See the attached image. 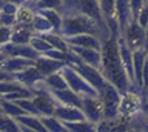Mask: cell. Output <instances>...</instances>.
Here are the masks:
<instances>
[{"label": "cell", "instance_id": "cell-44", "mask_svg": "<svg viewBox=\"0 0 148 132\" xmlns=\"http://www.w3.org/2000/svg\"><path fill=\"white\" fill-rule=\"evenodd\" d=\"M145 3H147V5H148V0H145Z\"/></svg>", "mask_w": 148, "mask_h": 132}, {"label": "cell", "instance_id": "cell-16", "mask_svg": "<svg viewBox=\"0 0 148 132\" xmlns=\"http://www.w3.org/2000/svg\"><path fill=\"white\" fill-rule=\"evenodd\" d=\"M17 123L20 125L22 132H46L43 123H42L39 115H32V114H23V115H18Z\"/></svg>", "mask_w": 148, "mask_h": 132}, {"label": "cell", "instance_id": "cell-21", "mask_svg": "<svg viewBox=\"0 0 148 132\" xmlns=\"http://www.w3.org/2000/svg\"><path fill=\"white\" fill-rule=\"evenodd\" d=\"M36 12L42 14L51 25H53L54 32L60 34V28H62V14H60V11L49 9V8H40V9H36Z\"/></svg>", "mask_w": 148, "mask_h": 132}, {"label": "cell", "instance_id": "cell-32", "mask_svg": "<svg viewBox=\"0 0 148 132\" xmlns=\"http://www.w3.org/2000/svg\"><path fill=\"white\" fill-rule=\"evenodd\" d=\"M40 8H49V9H60L62 8V0H39L36 3L34 9H40Z\"/></svg>", "mask_w": 148, "mask_h": 132}, {"label": "cell", "instance_id": "cell-30", "mask_svg": "<svg viewBox=\"0 0 148 132\" xmlns=\"http://www.w3.org/2000/svg\"><path fill=\"white\" fill-rule=\"evenodd\" d=\"M29 45H31V46L34 48L39 54H43L45 51H48V49L53 48L43 37H40L39 34H34V35H32V39L29 40Z\"/></svg>", "mask_w": 148, "mask_h": 132}, {"label": "cell", "instance_id": "cell-28", "mask_svg": "<svg viewBox=\"0 0 148 132\" xmlns=\"http://www.w3.org/2000/svg\"><path fill=\"white\" fill-rule=\"evenodd\" d=\"M20 129V125L17 123V120L14 117H9L6 114H0V132H18Z\"/></svg>", "mask_w": 148, "mask_h": 132}, {"label": "cell", "instance_id": "cell-41", "mask_svg": "<svg viewBox=\"0 0 148 132\" xmlns=\"http://www.w3.org/2000/svg\"><path fill=\"white\" fill-rule=\"evenodd\" d=\"M145 49H148V25H147V28H145V46H143Z\"/></svg>", "mask_w": 148, "mask_h": 132}, {"label": "cell", "instance_id": "cell-7", "mask_svg": "<svg viewBox=\"0 0 148 132\" xmlns=\"http://www.w3.org/2000/svg\"><path fill=\"white\" fill-rule=\"evenodd\" d=\"M120 35L125 39V42H127L131 51L145 46V28L139 25L136 19H133L130 22L128 26L125 28V31Z\"/></svg>", "mask_w": 148, "mask_h": 132}, {"label": "cell", "instance_id": "cell-17", "mask_svg": "<svg viewBox=\"0 0 148 132\" xmlns=\"http://www.w3.org/2000/svg\"><path fill=\"white\" fill-rule=\"evenodd\" d=\"M49 92L53 94V97L57 100V103L62 104H71V106L82 108V97L76 94L73 89L65 88V89H49Z\"/></svg>", "mask_w": 148, "mask_h": 132}, {"label": "cell", "instance_id": "cell-37", "mask_svg": "<svg viewBox=\"0 0 148 132\" xmlns=\"http://www.w3.org/2000/svg\"><path fill=\"white\" fill-rule=\"evenodd\" d=\"M130 5H131L133 19H136L137 12L142 9V6H143V5H145V0H130Z\"/></svg>", "mask_w": 148, "mask_h": 132}, {"label": "cell", "instance_id": "cell-43", "mask_svg": "<svg viewBox=\"0 0 148 132\" xmlns=\"http://www.w3.org/2000/svg\"><path fill=\"white\" fill-rule=\"evenodd\" d=\"M147 58H148V49H147Z\"/></svg>", "mask_w": 148, "mask_h": 132}, {"label": "cell", "instance_id": "cell-1", "mask_svg": "<svg viewBox=\"0 0 148 132\" xmlns=\"http://www.w3.org/2000/svg\"><path fill=\"white\" fill-rule=\"evenodd\" d=\"M102 63H100V71L103 74L105 80L108 83L114 85L120 92H127L130 89L137 91L133 86L131 80L127 74L119 54V46H117V37L111 35L110 39H106L102 42Z\"/></svg>", "mask_w": 148, "mask_h": 132}, {"label": "cell", "instance_id": "cell-20", "mask_svg": "<svg viewBox=\"0 0 148 132\" xmlns=\"http://www.w3.org/2000/svg\"><path fill=\"white\" fill-rule=\"evenodd\" d=\"M34 35V29L32 25H23V23H16L12 26V35H11V42L14 43H29V40Z\"/></svg>", "mask_w": 148, "mask_h": 132}, {"label": "cell", "instance_id": "cell-6", "mask_svg": "<svg viewBox=\"0 0 148 132\" xmlns=\"http://www.w3.org/2000/svg\"><path fill=\"white\" fill-rule=\"evenodd\" d=\"M60 72H62V75L65 77V80H66L68 88L73 89L74 92L79 94L80 97H99V92L96 91L94 86L88 83L71 65L65 63L62 66V69H60Z\"/></svg>", "mask_w": 148, "mask_h": 132}, {"label": "cell", "instance_id": "cell-40", "mask_svg": "<svg viewBox=\"0 0 148 132\" xmlns=\"http://www.w3.org/2000/svg\"><path fill=\"white\" fill-rule=\"evenodd\" d=\"M37 2H39V0H26V3H25V5L31 6L32 9H34V6H36V3H37ZM34 11H36V9H34Z\"/></svg>", "mask_w": 148, "mask_h": 132}, {"label": "cell", "instance_id": "cell-29", "mask_svg": "<svg viewBox=\"0 0 148 132\" xmlns=\"http://www.w3.org/2000/svg\"><path fill=\"white\" fill-rule=\"evenodd\" d=\"M34 16H36V11L32 9L31 6H28V5H22V6H18V11H17V14H16V20H17V23L32 25Z\"/></svg>", "mask_w": 148, "mask_h": 132}, {"label": "cell", "instance_id": "cell-4", "mask_svg": "<svg viewBox=\"0 0 148 132\" xmlns=\"http://www.w3.org/2000/svg\"><path fill=\"white\" fill-rule=\"evenodd\" d=\"M60 14H66V12H80L86 14L91 19L97 20L102 26H106L105 16L102 12V6L99 0H62V8H60Z\"/></svg>", "mask_w": 148, "mask_h": 132}, {"label": "cell", "instance_id": "cell-10", "mask_svg": "<svg viewBox=\"0 0 148 132\" xmlns=\"http://www.w3.org/2000/svg\"><path fill=\"white\" fill-rule=\"evenodd\" d=\"M54 115L62 121H79V120H86L85 114H83L82 108L71 106V104H62L57 103L54 109Z\"/></svg>", "mask_w": 148, "mask_h": 132}, {"label": "cell", "instance_id": "cell-34", "mask_svg": "<svg viewBox=\"0 0 148 132\" xmlns=\"http://www.w3.org/2000/svg\"><path fill=\"white\" fill-rule=\"evenodd\" d=\"M136 22H137L140 26H143V28H147V25H148V5H147V3L142 6V9L137 12Z\"/></svg>", "mask_w": 148, "mask_h": 132}, {"label": "cell", "instance_id": "cell-23", "mask_svg": "<svg viewBox=\"0 0 148 132\" xmlns=\"http://www.w3.org/2000/svg\"><path fill=\"white\" fill-rule=\"evenodd\" d=\"M40 120L43 123L46 132H68L63 121L59 120L56 115H42Z\"/></svg>", "mask_w": 148, "mask_h": 132}, {"label": "cell", "instance_id": "cell-9", "mask_svg": "<svg viewBox=\"0 0 148 132\" xmlns=\"http://www.w3.org/2000/svg\"><path fill=\"white\" fill-rule=\"evenodd\" d=\"M0 51L6 57H25V58H31V60H37V57L40 56L29 43L20 45V43L8 42L0 46Z\"/></svg>", "mask_w": 148, "mask_h": 132}, {"label": "cell", "instance_id": "cell-19", "mask_svg": "<svg viewBox=\"0 0 148 132\" xmlns=\"http://www.w3.org/2000/svg\"><path fill=\"white\" fill-rule=\"evenodd\" d=\"M36 63V60H31V58H25V57H6L3 60V63L0 65V68L8 72H20L28 66H32Z\"/></svg>", "mask_w": 148, "mask_h": 132}, {"label": "cell", "instance_id": "cell-24", "mask_svg": "<svg viewBox=\"0 0 148 132\" xmlns=\"http://www.w3.org/2000/svg\"><path fill=\"white\" fill-rule=\"evenodd\" d=\"M68 132H86V131H97V125L88 121V120H79V121H63Z\"/></svg>", "mask_w": 148, "mask_h": 132}, {"label": "cell", "instance_id": "cell-45", "mask_svg": "<svg viewBox=\"0 0 148 132\" xmlns=\"http://www.w3.org/2000/svg\"><path fill=\"white\" fill-rule=\"evenodd\" d=\"M0 114H2V109H0Z\"/></svg>", "mask_w": 148, "mask_h": 132}, {"label": "cell", "instance_id": "cell-35", "mask_svg": "<svg viewBox=\"0 0 148 132\" xmlns=\"http://www.w3.org/2000/svg\"><path fill=\"white\" fill-rule=\"evenodd\" d=\"M18 5L11 2H2L0 0V12H6V14H17Z\"/></svg>", "mask_w": 148, "mask_h": 132}, {"label": "cell", "instance_id": "cell-15", "mask_svg": "<svg viewBox=\"0 0 148 132\" xmlns=\"http://www.w3.org/2000/svg\"><path fill=\"white\" fill-rule=\"evenodd\" d=\"M100 6H102V12L105 16L106 25L110 26L111 29V35L114 37H119V25H117V19H116V11H114V2L116 0H99Z\"/></svg>", "mask_w": 148, "mask_h": 132}, {"label": "cell", "instance_id": "cell-42", "mask_svg": "<svg viewBox=\"0 0 148 132\" xmlns=\"http://www.w3.org/2000/svg\"><path fill=\"white\" fill-rule=\"evenodd\" d=\"M5 58H6V56H5V54H3L2 51H0V65L3 63V60H5Z\"/></svg>", "mask_w": 148, "mask_h": 132}, {"label": "cell", "instance_id": "cell-22", "mask_svg": "<svg viewBox=\"0 0 148 132\" xmlns=\"http://www.w3.org/2000/svg\"><path fill=\"white\" fill-rule=\"evenodd\" d=\"M43 85L48 89H65V88H68L66 80H65V77L62 75V72H60V71L46 75L43 79Z\"/></svg>", "mask_w": 148, "mask_h": 132}, {"label": "cell", "instance_id": "cell-2", "mask_svg": "<svg viewBox=\"0 0 148 132\" xmlns=\"http://www.w3.org/2000/svg\"><path fill=\"white\" fill-rule=\"evenodd\" d=\"M94 34L97 35L102 42L111 37V29L106 26H102L97 20L91 19L86 14H80V12H66L62 14V28H60V34L63 37H69V35L76 34Z\"/></svg>", "mask_w": 148, "mask_h": 132}, {"label": "cell", "instance_id": "cell-13", "mask_svg": "<svg viewBox=\"0 0 148 132\" xmlns=\"http://www.w3.org/2000/svg\"><path fill=\"white\" fill-rule=\"evenodd\" d=\"M68 45L73 46H83V48H94V49H102V40L94 34H76V35H69L65 37Z\"/></svg>", "mask_w": 148, "mask_h": 132}, {"label": "cell", "instance_id": "cell-3", "mask_svg": "<svg viewBox=\"0 0 148 132\" xmlns=\"http://www.w3.org/2000/svg\"><path fill=\"white\" fill-rule=\"evenodd\" d=\"M66 63H68V65H71L74 69H76L90 85L94 86L96 91L100 94V91L103 89L105 85H106V80H105V77H103V74H102L100 69H97V68H94V66L86 65V63L83 62L76 52H73L69 48L66 51Z\"/></svg>", "mask_w": 148, "mask_h": 132}, {"label": "cell", "instance_id": "cell-36", "mask_svg": "<svg viewBox=\"0 0 148 132\" xmlns=\"http://www.w3.org/2000/svg\"><path fill=\"white\" fill-rule=\"evenodd\" d=\"M16 23H17L16 14H6V12H0V25L14 26Z\"/></svg>", "mask_w": 148, "mask_h": 132}, {"label": "cell", "instance_id": "cell-33", "mask_svg": "<svg viewBox=\"0 0 148 132\" xmlns=\"http://www.w3.org/2000/svg\"><path fill=\"white\" fill-rule=\"evenodd\" d=\"M11 35H12V26L0 25V46L11 42Z\"/></svg>", "mask_w": 148, "mask_h": 132}, {"label": "cell", "instance_id": "cell-18", "mask_svg": "<svg viewBox=\"0 0 148 132\" xmlns=\"http://www.w3.org/2000/svg\"><path fill=\"white\" fill-rule=\"evenodd\" d=\"M65 65V62L62 60H54V58H49V57H45V56H40L37 57V60L34 63V66L39 69V72L43 77L53 74V72H57L62 69V66Z\"/></svg>", "mask_w": 148, "mask_h": 132}, {"label": "cell", "instance_id": "cell-11", "mask_svg": "<svg viewBox=\"0 0 148 132\" xmlns=\"http://www.w3.org/2000/svg\"><path fill=\"white\" fill-rule=\"evenodd\" d=\"M114 11H116V19H117V25H119V32L122 34L125 31V28L128 26V23L133 20L130 0H116Z\"/></svg>", "mask_w": 148, "mask_h": 132}, {"label": "cell", "instance_id": "cell-31", "mask_svg": "<svg viewBox=\"0 0 148 132\" xmlns=\"http://www.w3.org/2000/svg\"><path fill=\"white\" fill-rule=\"evenodd\" d=\"M16 103L26 114H32V115H39L40 117V112H39V109H37V106H36V103H34L32 98H18V100H16Z\"/></svg>", "mask_w": 148, "mask_h": 132}, {"label": "cell", "instance_id": "cell-12", "mask_svg": "<svg viewBox=\"0 0 148 132\" xmlns=\"http://www.w3.org/2000/svg\"><path fill=\"white\" fill-rule=\"evenodd\" d=\"M69 49H71L73 52H76L77 56L86 63V65L94 66V68H97V69H100V63H102V52H100V49L83 48V46H73V45H69Z\"/></svg>", "mask_w": 148, "mask_h": 132}, {"label": "cell", "instance_id": "cell-14", "mask_svg": "<svg viewBox=\"0 0 148 132\" xmlns=\"http://www.w3.org/2000/svg\"><path fill=\"white\" fill-rule=\"evenodd\" d=\"M14 79H16L17 81H20L22 85H25L26 88H34V86L39 83V81H43L45 77L39 72V69L32 65V66H28L25 68L23 71L20 72H16L14 74Z\"/></svg>", "mask_w": 148, "mask_h": 132}, {"label": "cell", "instance_id": "cell-38", "mask_svg": "<svg viewBox=\"0 0 148 132\" xmlns=\"http://www.w3.org/2000/svg\"><path fill=\"white\" fill-rule=\"evenodd\" d=\"M3 80H16V79H14L12 72H8V71L0 68V81H3Z\"/></svg>", "mask_w": 148, "mask_h": 132}, {"label": "cell", "instance_id": "cell-27", "mask_svg": "<svg viewBox=\"0 0 148 132\" xmlns=\"http://www.w3.org/2000/svg\"><path fill=\"white\" fill-rule=\"evenodd\" d=\"M0 109H2L3 114H6V115H9V117H14V118L26 114L16 102H12V100H5V98L0 100Z\"/></svg>", "mask_w": 148, "mask_h": 132}, {"label": "cell", "instance_id": "cell-39", "mask_svg": "<svg viewBox=\"0 0 148 132\" xmlns=\"http://www.w3.org/2000/svg\"><path fill=\"white\" fill-rule=\"evenodd\" d=\"M2 2H11V3H16V5L22 6V5H25V3H26V0H2Z\"/></svg>", "mask_w": 148, "mask_h": 132}, {"label": "cell", "instance_id": "cell-5", "mask_svg": "<svg viewBox=\"0 0 148 132\" xmlns=\"http://www.w3.org/2000/svg\"><path fill=\"white\" fill-rule=\"evenodd\" d=\"M99 97L103 104V120H117L120 118V102H122V92L106 81L105 88L100 91Z\"/></svg>", "mask_w": 148, "mask_h": 132}, {"label": "cell", "instance_id": "cell-26", "mask_svg": "<svg viewBox=\"0 0 148 132\" xmlns=\"http://www.w3.org/2000/svg\"><path fill=\"white\" fill-rule=\"evenodd\" d=\"M32 29H34V34H46V32H54L53 25L49 23L48 20L45 19L42 14L36 12L34 20H32Z\"/></svg>", "mask_w": 148, "mask_h": 132}, {"label": "cell", "instance_id": "cell-25", "mask_svg": "<svg viewBox=\"0 0 148 132\" xmlns=\"http://www.w3.org/2000/svg\"><path fill=\"white\" fill-rule=\"evenodd\" d=\"M40 37H43L46 42H48L53 48H57V49H62V51H68L69 45L66 43V40L62 34H57V32H46V34H39Z\"/></svg>", "mask_w": 148, "mask_h": 132}, {"label": "cell", "instance_id": "cell-8", "mask_svg": "<svg viewBox=\"0 0 148 132\" xmlns=\"http://www.w3.org/2000/svg\"><path fill=\"white\" fill-rule=\"evenodd\" d=\"M82 111L86 120L94 125L103 120V104L100 97H82Z\"/></svg>", "mask_w": 148, "mask_h": 132}]
</instances>
